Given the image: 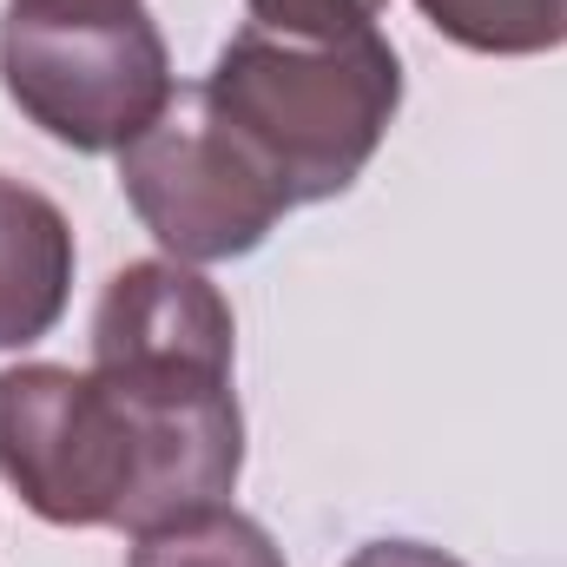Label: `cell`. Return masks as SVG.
Listing matches in <instances>:
<instances>
[{"mask_svg": "<svg viewBox=\"0 0 567 567\" xmlns=\"http://www.w3.org/2000/svg\"><path fill=\"white\" fill-rule=\"evenodd\" d=\"M73 297V225L27 178L0 172V350L40 343Z\"/></svg>", "mask_w": 567, "mask_h": 567, "instance_id": "8992f818", "label": "cell"}, {"mask_svg": "<svg viewBox=\"0 0 567 567\" xmlns=\"http://www.w3.org/2000/svg\"><path fill=\"white\" fill-rule=\"evenodd\" d=\"M258 27L290 33V40H350L370 33L390 0H245Z\"/></svg>", "mask_w": 567, "mask_h": 567, "instance_id": "9c48e42d", "label": "cell"}, {"mask_svg": "<svg viewBox=\"0 0 567 567\" xmlns=\"http://www.w3.org/2000/svg\"><path fill=\"white\" fill-rule=\"evenodd\" d=\"M0 482L53 528L133 535L145 502V442L133 410L66 363L0 370Z\"/></svg>", "mask_w": 567, "mask_h": 567, "instance_id": "3957f363", "label": "cell"}, {"mask_svg": "<svg viewBox=\"0 0 567 567\" xmlns=\"http://www.w3.org/2000/svg\"><path fill=\"white\" fill-rule=\"evenodd\" d=\"M126 567H284V548L238 508H198L185 522L145 528L133 535V561Z\"/></svg>", "mask_w": 567, "mask_h": 567, "instance_id": "ba28073f", "label": "cell"}, {"mask_svg": "<svg viewBox=\"0 0 567 567\" xmlns=\"http://www.w3.org/2000/svg\"><path fill=\"white\" fill-rule=\"evenodd\" d=\"M231 303L178 258H140L100 290L93 370L126 383H231Z\"/></svg>", "mask_w": 567, "mask_h": 567, "instance_id": "5b68a950", "label": "cell"}, {"mask_svg": "<svg viewBox=\"0 0 567 567\" xmlns=\"http://www.w3.org/2000/svg\"><path fill=\"white\" fill-rule=\"evenodd\" d=\"M120 192L178 265L251 258L290 212L284 185L212 120L198 86H178L172 106L120 152Z\"/></svg>", "mask_w": 567, "mask_h": 567, "instance_id": "277c9868", "label": "cell"}, {"mask_svg": "<svg viewBox=\"0 0 567 567\" xmlns=\"http://www.w3.org/2000/svg\"><path fill=\"white\" fill-rule=\"evenodd\" d=\"M13 13H120V7H140V0H7Z\"/></svg>", "mask_w": 567, "mask_h": 567, "instance_id": "8fae6325", "label": "cell"}, {"mask_svg": "<svg viewBox=\"0 0 567 567\" xmlns=\"http://www.w3.org/2000/svg\"><path fill=\"white\" fill-rule=\"evenodd\" d=\"M416 7L442 40L468 53L528 60L567 47V0H416Z\"/></svg>", "mask_w": 567, "mask_h": 567, "instance_id": "52a82bcc", "label": "cell"}, {"mask_svg": "<svg viewBox=\"0 0 567 567\" xmlns=\"http://www.w3.org/2000/svg\"><path fill=\"white\" fill-rule=\"evenodd\" d=\"M7 100L73 152H126L172 106V53L145 7L120 13H0Z\"/></svg>", "mask_w": 567, "mask_h": 567, "instance_id": "7a4b0ae2", "label": "cell"}, {"mask_svg": "<svg viewBox=\"0 0 567 567\" xmlns=\"http://www.w3.org/2000/svg\"><path fill=\"white\" fill-rule=\"evenodd\" d=\"M343 567H462V561L442 555V548H429V542H370V548H357Z\"/></svg>", "mask_w": 567, "mask_h": 567, "instance_id": "30bf717a", "label": "cell"}, {"mask_svg": "<svg viewBox=\"0 0 567 567\" xmlns=\"http://www.w3.org/2000/svg\"><path fill=\"white\" fill-rule=\"evenodd\" d=\"M198 93L290 205H323L377 158L403 106V60L377 27L350 40H290L251 20L218 47Z\"/></svg>", "mask_w": 567, "mask_h": 567, "instance_id": "6da1fadb", "label": "cell"}]
</instances>
